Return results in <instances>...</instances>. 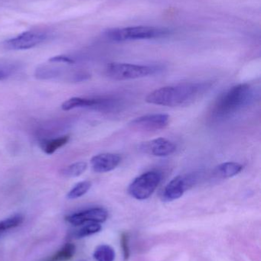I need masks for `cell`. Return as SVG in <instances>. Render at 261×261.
I'll return each mask as SVG.
<instances>
[{
    "label": "cell",
    "instance_id": "cell-1",
    "mask_svg": "<svg viewBox=\"0 0 261 261\" xmlns=\"http://www.w3.org/2000/svg\"><path fill=\"white\" fill-rule=\"evenodd\" d=\"M205 89V84L184 83L155 90L146 98L147 103L162 107L186 106L194 102Z\"/></svg>",
    "mask_w": 261,
    "mask_h": 261
},
{
    "label": "cell",
    "instance_id": "cell-2",
    "mask_svg": "<svg viewBox=\"0 0 261 261\" xmlns=\"http://www.w3.org/2000/svg\"><path fill=\"white\" fill-rule=\"evenodd\" d=\"M254 99V90L248 84L234 86L219 98L212 110L215 119L229 117L249 105Z\"/></svg>",
    "mask_w": 261,
    "mask_h": 261
},
{
    "label": "cell",
    "instance_id": "cell-3",
    "mask_svg": "<svg viewBox=\"0 0 261 261\" xmlns=\"http://www.w3.org/2000/svg\"><path fill=\"white\" fill-rule=\"evenodd\" d=\"M171 34V30L165 28L139 25L127 28H113L107 29L104 36L114 42L137 41V40L156 39L164 38Z\"/></svg>",
    "mask_w": 261,
    "mask_h": 261
},
{
    "label": "cell",
    "instance_id": "cell-4",
    "mask_svg": "<svg viewBox=\"0 0 261 261\" xmlns=\"http://www.w3.org/2000/svg\"><path fill=\"white\" fill-rule=\"evenodd\" d=\"M158 70L156 66L111 63L106 68V74L113 81H123L147 77L155 74Z\"/></svg>",
    "mask_w": 261,
    "mask_h": 261
},
{
    "label": "cell",
    "instance_id": "cell-5",
    "mask_svg": "<svg viewBox=\"0 0 261 261\" xmlns=\"http://www.w3.org/2000/svg\"><path fill=\"white\" fill-rule=\"evenodd\" d=\"M162 175L157 171H148L137 176L129 186L128 193L137 200L149 199L157 189Z\"/></svg>",
    "mask_w": 261,
    "mask_h": 261
},
{
    "label": "cell",
    "instance_id": "cell-6",
    "mask_svg": "<svg viewBox=\"0 0 261 261\" xmlns=\"http://www.w3.org/2000/svg\"><path fill=\"white\" fill-rule=\"evenodd\" d=\"M49 38V33L46 31L29 30L6 40L3 43V47L8 50H28L39 45Z\"/></svg>",
    "mask_w": 261,
    "mask_h": 261
},
{
    "label": "cell",
    "instance_id": "cell-7",
    "mask_svg": "<svg viewBox=\"0 0 261 261\" xmlns=\"http://www.w3.org/2000/svg\"><path fill=\"white\" fill-rule=\"evenodd\" d=\"M170 119V116L167 114L146 115L132 120L130 125L139 132H156L168 126Z\"/></svg>",
    "mask_w": 261,
    "mask_h": 261
},
{
    "label": "cell",
    "instance_id": "cell-8",
    "mask_svg": "<svg viewBox=\"0 0 261 261\" xmlns=\"http://www.w3.org/2000/svg\"><path fill=\"white\" fill-rule=\"evenodd\" d=\"M108 213L102 208H93L70 215L66 217V221L75 226L90 223H103L107 221Z\"/></svg>",
    "mask_w": 261,
    "mask_h": 261
},
{
    "label": "cell",
    "instance_id": "cell-9",
    "mask_svg": "<svg viewBox=\"0 0 261 261\" xmlns=\"http://www.w3.org/2000/svg\"><path fill=\"white\" fill-rule=\"evenodd\" d=\"M121 161V156L116 153H100L92 158L90 164L95 173H107L114 170Z\"/></svg>",
    "mask_w": 261,
    "mask_h": 261
},
{
    "label": "cell",
    "instance_id": "cell-10",
    "mask_svg": "<svg viewBox=\"0 0 261 261\" xmlns=\"http://www.w3.org/2000/svg\"><path fill=\"white\" fill-rule=\"evenodd\" d=\"M187 178L178 176L172 179L162 192V199L164 202H173L183 196L188 188Z\"/></svg>",
    "mask_w": 261,
    "mask_h": 261
},
{
    "label": "cell",
    "instance_id": "cell-11",
    "mask_svg": "<svg viewBox=\"0 0 261 261\" xmlns=\"http://www.w3.org/2000/svg\"><path fill=\"white\" fill-rule=\"evenodd\" d=\"M146 149L153 156L163 158L173 154L176 151V146L167 138H159L147 144Z\"/></svg>",
    "mask_w": 261,
    "mask_h": 261
},
{
    "label": "cell",
    "instance_id": "cell-12",
    "mask_svg": "<svg viewBox=\"0 0 261 261\" xmlns=\"http://www.w3.org/2000/svg\"><path fill=\"white\" fill-rule=\"evenodd\" d=\"M112 105L110 100L106 99H85V98L73 97L66 100L61 105V109L64 111L74 110L76 108L85 107H107Z\"/></svg>",
    "mask_w": 261,
    "mask_h": 261
},
{
    "label": "cell",
    "instance_id": "cell-13",
    "mask_svg": "<svg viewBox=\"0 0 261 261\" xmlns=\"http://www.w3.org/2000/svg\"><path fill=\"white\" fill-rule=\"evenodd\" d=\"M242 164L237 162H225L219 164L215 169V174L222 179H228L237 176L243 170Z\"/></svg>",
    "mask_w": 261,
    "mask_h": 261
},
{
    "label": "cell",
    "instance_id": "cell-14",
    "mask_svg": "<svg viewBox=\"0 0 261 261\" xmlns=\"http://www.w3.org/2000/svg\"><path fill=\"white\" fill-rule=\"evenodd\" d=\"M76 247L72 243H67L58 252L55 253L47 261H67L72 259L75 254Z\"/></svg>",
    "mask_w": 261,
    "mask_h": 261
},
{
    "label": "cell",
    "instance_id": "cell-15",
    "mask_svg": "<svg viewBox=\"0 0 261 261\" xmlns=\"http://www.w3.org/2000/svg\"><path fill=\"white\" fill-rule=\"evenodd\" d=\"M69 138H70L69 136H63L44 141L41 146V148H42L43 151L47 154H52L58 149L65 145L68 142Z\"/></svg>",
    "mask_w": 261,
    "mask_h": 261
},
{
    "label": "cell",
    "instance_id": "cell-16",
    "mask_svg": "<svg viewBox=\"0 0 261 261\" xmlns=\"http://www.w3.org/2000/svg\"><path fill=\"white\" fill-rule=\"evenodd\" d=\"M116 254L114 250L109 245H103L98 247L93 253V257L97 261H113Z\"/></svg>",
    "mask_w": 261,
    "mask_h": 261
},
{
    "label": "cell",
    "instance_id": "cell-17",
    "mask_svg": "<svg viewBox=\"0 0 261 261\" xmlns=\"http://www.w3.org/2000/svg\"><path fill=\"white\" fill-rule=\"evenodd\" d=\"M87 163L84 161L74 163L68 167H66L62 171V174L66 177L74 178L81 176L87 170Z\"/></svg>",
    "mask_w": 261,
    "mask_h": 261
},
{
    "label": "cell",
    "instance_id": "cell-18",
    "mask_svg": "<svg viewBox=\"0 0 261 261\" xmlns=\"http://www.w3.org/2000/svg\"><path fill=\"white\" fill-rule=\"evenodd\" d=\"M91 187V182L88 180L82 181L75 186L67 195L68 199H76L85 195Z\"/></svg>",
    "mask_w": 261,
    "mask_h": 261
},
{
    "label": "cell",
    "instance_id": "cell-19",
    "mask_svg": "<svg viewBox=\"0 0 261 261\" xmlns=\"http://www.w3.org/2000/svg\"><path fill=\"white\" fill-rule=\"evenodd\" d=\"M23 222V217L21 215H15V216H11L8 219L0 222V234L4 233L8 230L12 229L19 226Z\"/></svg>",
    "mask_w": 261,
    "mask_h": 261
},
{
    "label": "cell",
    "instance_id": "cell-20",
    "mask_svg": "<svg viewBox=\"0 0 261 261\" xmlns=\"http://www.w3.org/2000/svg\"><path fill=\"white\" fill-rule=\"evenodd\" d=\"M101 229H102V227L99 223H90L88 225H84L81 229L75 231L74 236L76 239H83V238L96 234L101 231Z\"/></svg>",
    "mask_w": 261,
    "mask_h": 261
},
{
    "label": "cell",
    "instance_id": "cell-21",
    "mask_svg": "<svg viewBox=\"0 0 261 261\" xmlns=\"http://www.w3.org/2000/svg\"><path fill=\"white\" fill-rule=\"evenodd\" d=\"M59 74V70L50 67H40L35 71V77L45 80L55 77Z\"/></svg>",
    "mask_w": 261,
    "mask_h": 261
},
{
    "label": "cell",
    "instance_id": "cell-22",
    "mask_svg": "<svg viewBox=\"0 0 261 261\" xmlns=\"http://www.w3.org/2000/svg\"><path fill=\"white\" fill-rule=\"evenodd\" d=\"M16 69V66L13 63L1 61L0 62V81L10 76Z\"/></svg>",
    "mask_w": 261,
    "mask_h": 261
},
{
    "label": "cell",
    "instance_id": "cell-23",
    "mask_svg": "<svg viewBox=\"0 0 261 261\" xmlns=\"http://www.w3.org/2000/svg\"><path fill=\"white\" fill-rule=\"evenodd\" d=\"M121 247L124 253V260H127L130 257V248H129V236L127 233L124 232L121 234Z\"/></svg>",
    "mask_w": 261,
    "mask_h": 261
},
{
    "label": "cell",
    "instance_id": "cell-24",
    "mask_svg": "<svg viewBox=\"0 0 261 261\" xmlns=\"http://www.w3.org/2000/svg\"><path fill=\"white\" fill-rule=\"evenodd\" d=\"M49 61L52 63H64V64H72L75 63V61L72 58L65 56V55H58V56L53 57L49 59Z\"/></svg>",
    "mask_w": 261,
    "mask_h": 261
}]
</instances>
